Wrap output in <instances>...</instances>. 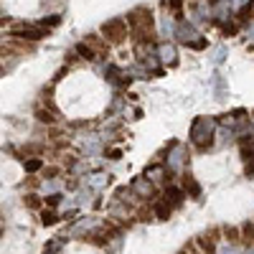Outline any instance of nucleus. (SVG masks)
Segmentation results:
<instances>
[{
    "label": "nucleus",
    "mask_w": 254,
    "mask_h": 254,
    "mask_svg": "<svg viewBox=\"0 0 254 254\" xmlns=\"http://www.w3.org/2000/svg\"><path fill=\"white\" fill-rule=\"evenodd\" d=\"M252 3V0H231V8H237V10H244V13H249L247 5Z\"/></svg>",
    "instance_id": "4be33fe9"
},
{
    "label": "nucleus",
    "mask_w": 254,
    "mask_h": 254,
    "mask_svg": "<svg viewBox=\"0 0 254 254\" xmlns=\"http://www.w3.org/2000/svg\"><path fill=\"white\" fill-rule=\"evenodd\" d=\"M61 249H64V241L61 239H53V241H49V244H46L43 254H61Z\"/></svg>",
    "instance_id": "dca6fc26"
},
{
    "label": "nucleus",
    "mask_w": 254,
    "mask_h": 254,
    "mask_svg": "<svg viewBox=\"0 0 254 254\" xmlns=\"http://www.w3.org/2000/svg\"><path fill=\"white\" fill-rule=\"evenodd\" d=\"M229 13H231L229 0H219V3L214 5V16H216V18H229Z\"/></svg>",
    "instance_id": "ddd939ff"
},
{
    "label": "nucleus",
    "mask_w": 254,
    "mask_h": 254,
    "mask_svg": "<svg viewBox=\"0 0 254 254\" xmlns=\"http://www.w3.org/2000/svg\"><path fill=\"white\" fill-rule=\"evenodd\" d=\"M219 254H241V249L234 247V244H224L221 249H219Z\"/></svg>",
    "instance_id": "5701e85b"
},
{
    "label": "nucleus",
    "mask_w": 254,
    "mask_h": 254,
    "mask_svg": "<svg viewBox=\"0 0 254 254\" xmlns=\"http://www.w3.org/2000/svg\"><path fill=\"white\" fill-rule=\"evenodd\" d=\"M193 3H201V0H193Z\"/></svg>",
    "instance_id": "c756f323"
},
{
    "label": "nucleus",
    "mask_w": 254,
    "mask_h": 254,
    "mask_svg": "<svg viewBox=\"0 0 254 254\" xmlns=\"http://www.w3.org/2000/svg\"><path fill=\"white\" fill-rule=\"evenodd\" d=\"M224 234H226V241H229V244H237V239H241L239 237V229H224Z\"/></svg>",
    "instance_id": "aec40b11"
},
{
    "label": "nucleus",
    "mask_w": 254,
    "mask_h": 254,
    "mask_svg": "<svg viewBox=\"0 0 254 254\" xmlns=\"http://www.w3.org/2000/svg\"><path fill=\"white\" fill-rule=\"evenodd\" d=\"M102 33H104V38L107 43H122L127 38V33H130V23L125 18H112V20H107V23L102 26Z\"/></svg>",
    "instance_id": "f03ea898"
},
{
    "label": "nucleus",
    "mask_w": 254,
    "mask_h": 254,
    "mask_svg": "<svg viewBox=\"0 0 254 254\" xmlns=\"http://www.w3.org/2000/svg\"><path fill=\"white\" fill-rule=\"evenodd\" d=\"M247 38L254 41V20H249V26H247Z\"/></svg>",
    "instance_id": "cd10ccee"
},
{
    "label": "nucleus",
    "mask_w": 254,
    "mask_h": 254,
    "mask_svg": "<svg viewBox=\"0 0 254 254\" xmlns=\"http://www.w3.org/2000/svg\"><path fill=\"white\" fill-rule=\"evenodd\" d=\"M183 198H186V191H183V188H178V186H170V188L165 191V201H168L170 206L183 203Z\"/></svg>",
    "instance_id": "9b49d317"
},
{
    "label": "nucleus",
    "mask_w": 254,
    "mask_h": 254,
    "mask_svg": "<svg viewBox=\"0 0 254 254\" xmlns=\"http://www.w3.org/2000/svg\"><path fill=\"white\" fill-rule=\"evenodd\" d=\"M86 186L94 188V191L104 188V186H109V173H92L89 178H86Z\"/></svg>",
    "instance_id": "1a4fd4ad"
},
{
    "label": "nucleus",
    "mask_w": 254,
    "mask_h": 254,
    "mask_svg": "<svg viewBox=\"0 0 254 254\" xmlns=\"http://www.w3.org/2000/svg\"><path fill=\"white\" fill-rule=\"evenodd\" d=\"M186 160H188V150H186L183 142H173L168 150V158H165V168L170 173H181L186 168Z\"/></svg>",
    "instance_id": "20e7f679"
},
{
    "label": "nucleus",
    "mask_w": 254,
    "mask_h": 254,
    "mask_svg": "<svg viewBox=\"0 0 254 254\" xmlns=\"http://www.w3.org/2000/svg\"><path fill=\"white\" fill-rule=\"evenodd\" d=\"M216 94L224 97V76H216Z\"/></svg>",
    "instance_id": "a878e982"
},
{
    "label": "nucleus",
    "mask_w": 254,
    "mask_h": 254,
    "mask_svg": "<svg viewBox=\"0 0 254 254\" xmlns=\"http://www.w3.org/2000/svg\"><path fill=\"white\" fill-rule=\"evenodd\" d=\"M155 56H158L160 64L173 66L175 61H178V51H175V46H170V43H160V46L155 49Z\"/></svg>",
    "instance_id": "423d86ee"
},
{
    "label": "nucleus",
    "mask_w": 254,
    "mask_h": 254,
    "mask_svg": "<svg viewBox=\"0 0 254 254\" xmlns=\"http://www.w3.org/2000/svg\"><path fill=\"white\" fill-rule=\"evenodd\" d=\"M247 254H254V247H249V249H247Z\"/></svg>",
    "instance_id": "c85d7f7f"
},
{
    "label": "nucleus",
    "mask_w": 254,
    "mask_h": 254,
    "mask_svg": "<svg viewBox=\"0 0 254 254\" xmlns=\"http://www.w3.org/2000/svg\"><path fill=\"white\" fill-rule=\"evenodd\" d=\"M165 175H168V168H165V165H150V168H145V178L152 181V183L165 181Z\"/></svg>",
    "instance_id": "6e6552de"
},
{
    "label": "nucleus",
    "mask_w": 254,
    "mask_h": 254,
    "mask_svg": "<svg viewBox=\"0 0 254 254\" xmlns=\"http://www.w3.org/2000/svg\"><path fill=\"white\" fill-rule=\"evenodd\" d=\"M76 53H79L82 59H86V61H94V59H97V51L89 49L86 43H79V46H76Z\"/></svg>",
    "instance_id": "4468645a"
},
{
    "label": "nucleus",
    "mask_w": 254,
    "mask_h": 254,
    "mask_svg": "<svg viewBox=\"0 0 254 254\" xmlns=\"http://www.w3.org/2000/svg\"><path fill=\"white\" fill-rule=\"evenodd\" d=\"M23 168H26L28 173H36V170L43 168V160H41V158H28V160H23Z\"/></svg>",
    "instance_id": "2eb2a0df"
},
{
    "label": "nucleus",
    "mask_w": 254,
    "mask_h": 254,
    "mask_svg": "<svg viewBox=\"0 0 254 254\" xmlns=\"http://www.w3.org/2000/svg\"><path fill=\"white\" fill-rule=\"evenodd\" d=\"M16 38H28V41H38V38H43V36H49V28L46 26H20L16 33H13Z\"/></svg>",
    "instance_id": "39448f33"
},
{
    "label": "nucleus",
    "mask_w": 254,
    "mask_h": 254,
    "mask_svg": "<svg viewBox=\"0 0 254 254\" xmlns=\"http://www.w3.org/2000/svg\"><path fill=\"white\" fill-rule=\"evenodd\" d=\"M244 155H247V175H254V148H249Z\"/></svg>",
    "instance_id": "6ab92c4d"
},
{
    "label": "nucleus",
    "mask_w": 254,
    "mask_h": 254,
    "mask_svg": "<svg viewBox=\"0 0 254 254\" xmlns=\"http://www.w3.org/2000/svg\"><path fill=\"white\" fill-rule=\"evenodd\" d=\"M152 214H155V219H160V221L170 219V203H168V201H158V203H152Z\"/></svg>",
    "instance_id": "f8f14e48"
},
{
    "label": "nucleus",
    "mask_w": 254,
    "mask_h": 254,
    "mask_svg": "<svg viewBox=\"0 0 254 254\" xmlns=\"http://www.w3.org/2000/svg\"><path fill=\"white\" fill-rule=\"evenodd\" d=\"M36 117L41 119V122H53V112H49V109H43V104H38V109H36Z\"/></svg>",
    "instance_id": "a211bd4d"
},
{
    "label": "nucleus",
    "mask_w": 254,
    "mask_h": 254,
    "mask_svg": "<svg viewBox=\"0 0 254 254\" xmlns=\"http://www.w3.org/2000/svg\"><path fill=\"white\" fill-rule=\"evenodd\" d=\"M186 191H191V196H201V188L193 178H186Z\"/></svg>",
    "instance_id": "412c9836"
},
{
    "label": "nucleus",
    "mask_w": 254,
    "mask_h": 254,
    "mask_svg": "<svg viewBox=\"0 0 254 254\" xmlns=\"http://www.w3.org/2000/svg\"><path fill=\"white\" fill-rule=\"evenodd\" d=\"M132 193L137 198H150L152 196V181H148L145 175H142V178H135L132 181Z\"/></svg>",
    "instance_id": "0eeeda50"
},
{
    "label": "nucleus",
    "mask_w": 254,
    "mask_h": 254,
    "mask_svg": "<svg viewBox=\"0 0 254 254\" xmlns=\"http://www.w3.org/2000/svg\"><path fill=\"white\" fill-rule=\"evenodd\" d=\"M26 203H28L31 208H38V206H41V201H38V196H33V193H31V196H26Z\"/></svg>",
    "instance_id": "393cba45"
},
{
    "label": "nucleus",
    "mask_w": 254,
    "mask_h": 254,
    "mask_svg": "<svg viewBox=\"0 0 254 254\" xmlns=\"http://www.w3.org/2000/svg\"><path fill=\"white\" fill-rule=\"evenodd\" d=\"M181 3H183V0H165V5H170L173 10H178V8H181Z\"/></svg>",
    "instance_id": "bb28decb"
},
{
    "label": "nucleus",
    "mask_w": 254,
    "mask_h": 254,
    "mask_svg": "<svg viewBox=\"0 0 254 254\" xmlns=\"http://www.w3.org/2000/svg\"><path fill=\"white\" fill-rule=\"evenodd\" d=\"M224 56H226V49H224V46H219V49L214 51V64H221Z\"/></svg>",
    "instance_id": "b1692460"
},
{
    "label": "nucleus",
    "mask_w": 254,
    "mask_h": 254,
    "mask_svg": "<svg viewBox=\"0 0 254 254\" xmlns=\"http://www.w3.org/2000/svg\"><path fill=\"white\" fill-rule=\"evenodd\" d=\"M86 46L94 49L97 53H107V38L104 36H97V33H92V36H86Z\"/></svg>",
    "instance_id": "9d476101"
},
{
    "label": "nucleus",
    "mask_w": 254,
    "mask_h": 254,
    "mask_svg": "<svg viewBox=\"0 0 254 254\" xmlns=\"http://www.w3.org/2000/svg\"><path fill=\"white\" fill-rule=\"evenodd\" d=\"M56 221H59V216L53 214V211H41V224L43 226H53Z\"/></svg>",
    "instance_id": "f3484780"
},
{
    "label": "nucleus",
    "mask_w": 254,
    "mask_h": 254,
    "mask_svg": "<svg viewBox=\"0 0 254 254\" xmlns=\"http://www.w3.org/2000/svg\"><path fill=\"white\" fill-rule=\"evenodd\" d=\"M175 38L181 43H186V46H191V49H203L206 46V38H198L193 23H186V20L175 23Z\"/></svg>",
    "instance_id": "7ed1b4c3"
},
{
    "label": "nucleus",
    "mask_w": 254,
    "mask_h": 254,
    "mask_svg": "<svg viewBox=\"0 0 254 254\" xmlns=\"http://www.w3.org/2000/svg\"><path fill=\"white\" fill-rule=\"evenodd\" d=\"M216 132V122L211 117H196L193 125H191V142L196 148L206 150L208 145H211V137Z\"/></svg>",
    "instance_id": "f257e3e1"
}]
</instances>
